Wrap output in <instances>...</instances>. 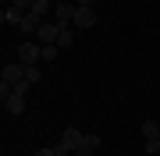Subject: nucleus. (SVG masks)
<instances>
[{"label":"nucleus","mask_w":160,"mask_h":156,"mask_svg":"<svg viewBox=\"0 0 160 156\" xmlns=\"http://www.w3.org/2000/svg\"><path fill=\"white\" fill-rule=\"evenodd\" d=\"M139 131H142L146 139H157V135H160V124H157V121H142V128H139Z\"/></svg>","instance_id":"14"},{"label":"nucleus","mask_w":160,"mask_h":156,"mask_svg":"<svg viewBox=\"0 0 160 156\" xmlns=\"http://www.w3.org/2000/svg\"><path fill=\"white\" fill-rule=\"evenodd\" d=\"M57 35H61V25H57V21H43L39 29H36V39H39L43 46H50V43H57Z\"/></svg>","instance_id":"3"},{"label":"nucleus","mask_w":160,"mask_h":156,"mask_svg":"<svg viewBox=\"0 0 160 156\" xmlns=\"http://www.w3.org/2000/svg\"><path fill=\"white\" fill-rule=\"evenodd\" d=\"M4 4H7V0H0V7H4Z\"/></svg>","instance_id":"23"},{"label":"nucleus","mask_w":160,"mask_h":156,"mask_svg":"<svg viewBox=\"0 0 160 156\" xmlns=\"http://www.w3.org/2000/svg\"><path fill=\"white\" fill-rule=\"evenodd\" d=\"M100 145V135H82V142L75 145V156H92Z\"/></svg>","instance_id":"7"},{"label":"nucleus","mask_w":160,"mask_h":156,"mask_svg":"<svg viewBox=\"0 0 160 156\" xmlns=\"http://www.w3.org/2000/svg\"><path fill=\"white\" fill-rule=\"evenodd\" d=\"M0 106H4V99H0Z\"/></svg>","instance_id":"24"},{"label":"nucleus","mask_w":160,"mask_h":156,"mask_svg":"<svg viewBox=\"0 0 160 156\" xmlns=\"http://www.w3.org/2000/svg\"><path fill=\"white\" fill-rule=\"evenodd\" d=\"M39 25H43V18H36V14L25 11V18H22V25H18V29H22L25 35H36V29H39Z\"/></svg>","instance_id":"9"},{"label":"nucleus","mask_w":160,"mask_h":156,"mask_svg":"<svg viewBox=\"0 0 160 156\" xmlns=\"http://www.w3.org/2000/svg\"><path fill=\"white\" fill-rule=\"evenodd\" d=\"M4 110H11L14 117H22L25 110H29V106H25V96H14V92H11V96L4 99Z\"/></svg>","instance_id":"8"},{"label":"nucleus","mask_w":160,"mask_h":156,"mask_svg":"<svg viewBox=\"0 0 160 156\" xmlns=\"http://www.w3.org/2000/svg\"><path fill=\"white\" fill-rule=\"evenodd\" d=\"M157 142H160V135H157Z\"/></svg>","instance_id":"25"},{"label":"nucleus","mask_w":160,"mask_h":156,"mask_svg":"<svg viewBox=\"0 0 160 156\" xmlns=\"http://www.w3.org/2000/svg\"><path fill=\"white\" fill-rule=\"evenodd\" d=\"M0 78H7L11 85H14V82H22V78H25V64H22V60H11V64H4Z\"/></svg>","instance_id":"5"},{"label":"nucleus","mask_w":160,"mask_h":156,"mask_svg":"<svg viewBox=\"0 0 160 156\" xmlns=\"http://www.w3.org/2000/svg\"><path fill=\"white\" fill-rule=\"evenodd\" d=\"M39 78H43V68H39V64H25V82H32V85H36Z\"/></svg>","instance_id":"12"},{"label":"nucleus","mask_w":160,"mask_h":156,"mask_svg":"<svg viewBox=\"0 0 160 156\" xmlns=\"http://www.w3.org/2000/svg\"><path fill=\"white\" fill-rule=\"evenodd\" d=\"M71 25L75 29H92V25H96V11H92V7H75Z\"/></svg>","instance_id":"4"},{"label":"nucleus","mask_w":160,"mask_h":156,"mask_svg":"<svg viewBox=\"0 0 160 156\" xmlns=\"http://www.w3.org/2000/svg\"><path fill=\"white\" fill-rule=\"evenodd\" d=\"M71 4H75V7H92L96 0H71Z\"/></svg>","instance_id":"21"},{"label":"nucleus","mask_w":160,"mask_h":156,"mask_svg":"<svg viewBox=\"0 0 160 156\" xmlns=\"http://www.w3.org/2000/svg\"><path fill=\"white\" fill-rule=\"evenodd\" d=\"M50 11H53L50 0H32V7H29V14H36V18H46Z\"/></svg>","instance_id":"10"},{"label":"nucleus","mask_w":160,"mask_h":156,"mask_svg":"<svg viewBox=\"0 0 160 156\" xmlns=\"http://www.w3.org/2000/svg\"><path fill=\"white\" fill-rule=\"evenodd\" d=\"M0 25H7V18H4V7H0Z\"/></svg>","instance_id":"22"},{"label":"nucleus","mask_w":160,"mask_h":156,"mask_svg":"<svg viewBox=\"0 0 160 156\" xmlns=\"http://www.w3.org/2000/svg\"><path fill=\"white\" fill-rule=\"evenodd\" d=\"M18 60L22 64H43V43H32V39L18 43Z\"/></svg>","instance_id":"2"},{"label":"nucleus","mask_w":160,"mask_h":156,"mask_svg":"<svg viewBox=\"0 0 160 156\" xmlns=\"http://www.w3.org/2000/svg\"><path fill=\"white\" fill-rule=\"evenodd\" d=\"M11 92H14V85H11V82H7V78H0V99H7Z\"/></svg>","instance_id":"17"},{"label":"nucleus","mask_w":160,"mask_h":156,"mask_svg":"<svg viewBox=\"0 0 160 156\" xmlns=\"http://www.w3.org/2000/svg\"><path fill=\"white\" fill-rule=\"evenodd\" d=\"M4 18H7V25H22L25 11H18V7H4Z\"/></svg>","instance_id":"13"},{"label":"nucleus","mask_w":160,"mask_h":156,"mask_svg":"<svg viewBox=\"0 0 160 156\" xmlns=\"http://www.w3.org/2000/svg\"><path fill=\"white\" fill-rule=\"evenodd\" d=\"M29 89H32V82H14V96H29Z\"/></svg>","instance_id":"16"},{"label":"nucleus","mask_w":160,"mask_h":156,"mask_svg":"<svg viewBox=\"0 0 160 156\" xmlns=\"http://www.w3.org/2000/svg\"><path fill=\"white\" fill-rule=\"evenodd\" d=\"M36 156H57V149H53V145H46V149H39Z\"/></svg>","instance_id":"20"},{"label":"nucleus","mask_w":160,"mask_h":156,"mask_svg":"<svg viewBox=\"0 0 160 156\" xmlns=\"http://www.w3.org/2000/svg\"><path fill=\"white\" fill-rule=\"evenodd\" d=\"M11 7H18V11H29V7H32V0H11Z\"/></svg>","instance_id":"18"},{"label":"nucleus","mask_w":160,"mask_h":156,"mask_svg":"<svg viewBox=\"0 0 160 156\" xmlns=\"http://www.w3.org/2000/svg\"><path fill=\"white\" fill-rule=\"evenodd\" d=\"M53 18H57L61 29H68L71 18H75V4H53Z\"/></svg>","instance_id":"6"},{"label":"nucleus","mask_w":160,"mask_h":156,"mask_svg":"<svg viewBox=\"0 0 160 156\" xmlns=\"http://www.w3.org/2000/svg\"><path fill=\"white\" fill-rule=\"evenodd\" d=\"M146 153H160V142L157 139H146Z\"/></svg>","instance_id":"19"},{"label":"nucleus","mask_w":160,"mask_h":156,"mask_svg":"<svg viewBox=\"0 0 160 156\" xmlns=\"http://www.w3.org/2000/svg\"><path fill=\"white\" fill-rule=\"evenodd\" d=\"M71 43H75V32H71V29H61V35H57V43H53V46H57V50H68Z\"/></svg>","instance_id":"11"},{"label":"nucleus","mask_w":160,"mask_h":156,"mask_svg":"<svg viewBox=\"0 0 160 156\" xmlns=\"http://www.w3.org/2000/svg\"><path fill=\"white\" fill-rule=\"evenodd\" d=\"M82 135H86V131H78V128H64V131H61V139L53 142L57 156H68V153H75V145L82 142Z\"/></svg>","instance_id":"1"},{"label":"nucleus","mask_w":160,"mask_h":156,"mask_svg":"<svg viewBox=\"0 0 160 156\" xmlns=\"http://www.w3.org/2000/svg\"><path fill=\"white\" fill-rule=\"evenodd\" d=\"M57 46H53V43H50V46H43V64H50V60H57Z\"/></svg>","instance_id":"15"}]
</instances>
